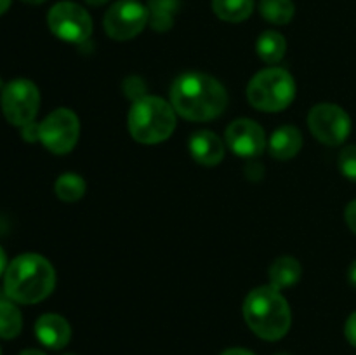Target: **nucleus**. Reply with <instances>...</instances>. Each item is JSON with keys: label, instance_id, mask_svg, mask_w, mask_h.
Masks as SVG:
<instances>
[{"label": "nucleus", "instance_id": "6", "mask_svg": "<svg viewBox=\"0 0 356 355\" xmlns=\"http://www.w3.org/2000/svg\"><path fill=\"white\" fill-rule=\"evenodd\" d=\"M80 134L79 117L68 108L49 113L38 127V141L56 155H65L75 148Z\"/></svg>", "mask_w": 356, "mask_h": 355}, {"label": "nucleus", "instance_id": "28", "mask_svg": "<svg viewBox=\"0 0 356 355\" xmlns=\"http://www.w3.org/2000/svg\"><path fill=\"white\" fill-rule=\"evenodd\" d=\"M348 278H350V284L356 287V260L351 263L350 270H348Z\"/></svg>", "mask_w": 356, "mask_h": 355}, {"label": "nucleus", "instance_id": "35", "mask_svg": "<svg viewBox=\"0 0 356 355\" xmlns=\"http://www.w3.org/2000/svg\"><path fill=\"white\" fill-rule=\"evenodd\" d=\"M0 87H2V79H0Z\"/></svg>", "mask_w": 356, "mask_h": 355}, {"label": "nucleus", "instance_id": "5", "mask_svg": "<svg viewBox=\"0 0 356 355\" xmlns=\"http://www.w3.org/2000/svg\"><path fill=\"white\" fill-rule=\"evenodd\" d=\"M296 82L284 68H266L254 75L247 87V100L256 110L282 111L294 101Z\"/></svg>", "mask_w": 356, "mask_h": 355}, {"label": "nucleus", "instance_id": "34", "mask_svg": "<svg viewBox=\"0 0 356 355\" xmlns=\"http://www.w3.org/2000/svg\"><path fill=\"white\" fill-rule=\"evenodd\" d=\"M277 355H291V354H285V352H284V354H277Z\"/></svg>", "mask_w": 356, "mask_h": 355}, {"label": "nucleus", "instance_id": "20", "mask_svg": "<svg viewBox=\"0 0 356 355\" xmlns=\"http://www.w3.org/2000/svg\"><path fill=\"white\" fill-rule=\"evenodd\" d=\"M86 181L75 173H65L56 180L54 191L61 200L76 202L86 195Z\"/></svg>", "mask_w": 356, "mask_h": 355}, {"label": "nucleus", "instance_id": "25", "mask_svg": "<svg viewBox=\"0 0 356 355\" xmlns=\"http://www.w3.org/2000/svg\"><path fill=\"white\" fill-rule=\"evenodd\" d=\"M344 218H346V223L348 226H350L351 232L356 235V200L348 204L346 211H344Z\"/></svg>", "mask_w": 356, "mask_h": 355}, {"label": "nucleus", "instance_id": "10", "mask_svg": "<svg viewBox=\"0 0 356 355\" xmlns=\"http://www.w3.org/2000/svg\"><path fill=\"white\" fill-rule=\"evenodd\" d=\"M308 125L318 141L329 146L343 145L351 132V118L341 106L320 103L309 110Z\"/></svg>", "mask_w": 356, "mask_h": 355}, {"label": "nucleus", "instance_id": "8", "mask_svg": "<svg viewBox=\"0 0 356 355\" xmlns=\"http://www.w3.org/2000/svg\"><path fill=\"white\" fill-rule=\"evenodd\" d=\"M47 24L56 37L70 44H82L92 33V19L89 13L75 2H58L52 6Z\"/></svg>", "mask_w": 356, "mask_h": 355}, {"label": "nucleus", "instance_id": "30", "mask_svg": "<svg viewBox=\"0 0 356 355\" xmlns=\"http://www.w3.org/2000/svg\"><path fill=\"white\" fill-rule=\"evenodd\" d=\"M10 6V0H0V14L6 13Z\"/></svg>", "mask_w": 356, "mask_h": 355}, {"label": "nucleus", "instance_id": "11", "mask_svg": "<svg viewBox=\"0 0 356 355\" xmlns=\"http://www.w3.org/2000/svg\"><path fill=\"white\" fill-rule=\"evenodd\" d=\"M225 136L229 150L240 157H257L266 146L264 129L250 118H238L232 122Z\"/></svg>", "mask_w": 356, "mask_h": 355}, {"label": "nucleus", "instance_id": "9", "mask_svg": "<svg viewBox=\"0 0 356 355\" xmlns=\"http://www.w3.org/2000/svg\"><path fill=\"white\" fill-rule=\"evenodd\" d=\"M149 21V10L138 0H118L104 14V31L113 40H131Z\"/></svg>", "mask_w": 356, "mask_h": 355}, {"label": "nucleus", "instance_id": "19", "mask_svg": "<svg viewBox=\"0 0 356 355\" xmlns=\"http://www.w3.org/2000/svg\"><path fill=\"white\" fill-rule=\"evenodd\" d=\"M23 319L13 299H0V338L13 340L21 333Z\"/></svg>", "mask_w": 356, "mask_h": 355}, {"label": "nucleus", "instance_id": "15", "mask_svg": "<svg viewBox=\"0 0 356 355\" xmlns=\"http://www.w3.org/2000/svg\"><path fill=\"white\" fill-rule=\"evenodd\" d=\"M301 278V265L296 258L282 256L270 267V285L282 291Z\"/></svg>", "mask_w": 356, "mask_h": 355}, {"label": "nucleus", "instance_id": "31", "mask_svg": "<svg viewBox=\"0 0 356 355\" xmlns=\"http://www.w3.org/2000/svg\"><path fill=\"white\" fill-rule=\"evenodd\" d=\"M19 355H45V354L40 350H24V352H21Z\"/></svg>", "mask_w": 356, "mask_h": 355}, {"label": "nucleus", "instance_id": "29", "mask_svg": "<svg viewBox=\"0 0 356 355\" xmlns=\"http://www.w3.org/2000/svg\"><path fill=\"white\" fill-rule=\"evenodd\" d=\"M6 268H7V256H6V253H3L2 247H0V275L6 271Z\"/></svg>", "mask_w": 356, "mask_h": 355}, {"label": "nucleus", "instance_id": "13", "mask_svg": "<svg viewBox=\"0 0 356 355\" xmlns=\"http://www.w3.org/2000/svg\"><path fill=\"white\" fill-rule=\"evenodd\" d=\"M188 146H190L191 157L200 166H218L225 159V143L212 131H198L191 134Z\"/></svg>", "mask_w": 356, "mask_h": 355}, {"label": "nucleus", "instance_id": "17", "mask_svg": "<svg viewBox=\"0 0 356 355\" xmlns=\"http://www.w3.org/2000/svg\"><path fill=\"white\" fill-rule=\"evenodd\" d=\"M216 16L228 23L245 21L254 10V0H212Z\"/></svg>", "mask_w": 356, "mask_h": 355}, {"label": "nucleus", "instance_id": "18", "mask_svg": "<svg viewBox=\"0 0 356 355\" xmlns=\"http://www.w3.org/2000/svg\"><path fill=\"white\" fill-rule=\"evenodd\" d=\"M179 0H149V23L156 31L170 30Z\"/></svg>", "mask_w": 356, "mask_h": 355}, {"label": "nucleus", "instance_id": "12", "mask_svg": "<svg viewBox=\"0 0 356 355\" xmlns=\"http://www.w3.org/2000/svg\"><path fill=\"white\" fill-rule=\"evenodd\" d=\"M35 334L44 347L61 350L72 338V327L65 317L58 313H45L35 324Z\"/></svg>", "mask_w": 356, "mask_h": 355}, {"label": "nucleus", "instance_id": "36", "mask_svg": "<svg viewBox=\"0 0 356 355\" xmlns=\"http://www.w3.org/2000/svg\"><path fill=\"white\" fill-rule=\"evenodd\" d=\"M0 355H2V352H0Z\"/></svg>", "mask_w": 356, "mask_h": 355}, {"label": "nucleus", "instance_id": "14", "mask_svg": "<svg viewBox=\"0 0 356 355\" xmlns=\"http://www.w3.org/2000/svg\"><path fill=\"white\" fill-rule=\"evenodd\" d=\"M302 148V134L294 125H282L271 134L270 153L278 160H289Z\"/></svg>", "mask_w": 356, "mask_h": 355}, {"label": "nucleus", "instance_id": "2", "mask_svg": "<svg viewBox=\"0 0 356 355\" xmlns=\"http://www.w3.org/2000/svg\"><path fill=\"white\" fill-rule=\"evenodd\" d=\"M56 285L54 267L40 254H21L14 258L3 274L7 298L21 305H35L52 292Z\"/></svg>", "mask_w": 356, "mask_h": 355}, {"label": "nucleus", "instance_id": "23", "mask_svg": "<svg viewBox=\"0 0 356 355\" xmlns=\"http://www.w3.org/2000/svg\"><path fill=\"white\" fill-rule=\"evenodd\" d=\"M124 90L127 93V96L132 97L134 101L145 96V86H143L141 79H127V80H125Z\"/></svg>", "mask_w": 356, "mask_h": 355}, {"label": "nucleus", "instance_id": "7", "mask_svg": "<svg viewBox=\"0 0 356 355\" xmlns=\"http://www.w3.org/2000/svg\"><path fill=\"white\" fill-rule=\"evenodd\" d=\"M0 104L7 120L16 127H23L37 117L40 93L31 80L16 79L2 89Z\"/></svg>", "mask_w": 356, "mask_h": 355}, {"label": "nucleus", "instance_id": "32", "mask_svg": "<svg viewBox=\"0 0 356 355\" xmlns=\"http://www.w3.org/2000/svg\"><path fill=\"white\" fill-rule=\"evenodd\" d=\"M89 6H103V3H106L108 0H86Z\"/></svg>", "mask_w": 356, "mask_h": 355}, {"label": "nucleus", "instance_id": "3", "mask_svg": "<svg viewBox=\"0 0 356 355\" xmlns=\"http://www.w3.org/2000/svg\"><path fill=\"white\" fill-rule=\"evenodd\" d=\"M243 319L254 334L268 341H277L289 333L292 324L291 306L273 285L256 287L243 301Z\"/></svg>", "mask_w": 356, "mask_h": 355}, {"label": "nucleus", "instance_id": "33", "mask_svg": "<svg viewBox=\"0 0 356 355\" xmlns=\"http://www.w3.org/2000/svg\"><path fill=\"white\" fill-rule=\"evenodd\" d=\"M23 2H26V3H31V6H38V3H44L45 0H23Z\"/></svg>", "mask_w": 356, "mask_h": 355}, {"label": "nucleus", "instance_id": "21", "mask_svg": "<svg viewBox=\"0 0 356 355\" xmlns=\"http://www.w3.org/2000/svg\"><path fill=\"white\" fill-rule=\"evenodd\" d=\"M261 16L273 24H287L294 17V2L292 0H261Z\"/></svg>", "mask_w": 356, "mask_h": 355}, {"label": "nucleus", "instance_id": "22", "mask_svg": "<svg viewBox=\"0 0 356 355\" xmlns=\"http://www.w3.org/2000/svg\"><path fill=\"white\" fill-rule=\"evenodd\" d=\"M339 169L348 180L356 181V146L350 145L339 153Z\"/></svg>", "mask_w": 356, "mask_h": 355}, {"label": "nucleus", "instance_id": "1", "mask_svg": "<svg viewBox=\"0 0 356 355\" xmlns=\"http://www.w3.org/2000/svg\"><path fill=\"white\" fill-rule=\"evenodd\" d=\"M170 104L176 113L186 120H212L225 111L228 104V93L214 77L190 72L177 77L172 84Z\"/></svg>", "mask_w": 356, "mask_h": 355}, {"label": "nucleus", "instance_id": "27", "mask_svg": "<svg viewBox=\"0 0 356 355\" xmlns=\"http://www.w3.org/2000/svg\"><path fill=\"white\" fill-rule=\"evenodd\" d=\"M221 355H256L250 350H245V348H228V350L222 352Z\"/></svg>", "mask_w": 356, "mask_h": 355}, {"label": "nucleus", "instance_id": "24", "mask_svg": "<svg viewBox=\"0 0 356 355\" xmlns=\"http://www.w3.org/2000/svg\"><path fill=\"white\" fill-rule=\"evenodd\" d=\"M344 334H346V340L350 341L353 347H356V312L348 317L346 326H344Z\"/></svg>", "mask_w": 356, "mask_h": 355}, {"label": "nucleus", "instance_id": "4", "mask_svg": "<svg viewBox=\"0 0 356 355\" xmlns=\"http://www.w3.org/2000/svg\"><path fill=\"white\" fill-rule=\"evenodd\" d=\"M129 132L143 145H156L170 138L176 129V110L156 96H143L129 111Z\"/></svg>", "mask_w": 356, "mask_h": 355}, {"label": "nucleus", "instance_id": "37", "mask_svg": "<svg viewBox=\"0 0 356 355\" xmlns=\"http://www.w3.org/2000/svg\"><path fill=\"white\" fill-rule=\"evenodd\" d=\"M68 355H73V354H68Z\"/></svg>", "mask_w": 356, "mask_h": 355}, {"label": "nucleus", "instance_id": "16", "mask_svg": "<svg viewBox=\"0 0 356 355\" xmlns=\"http://www.w3.org/2000/svg\"><path fill=\"white\" fill-rule=\"evenodd\" d=\"M257 56L263 59L268 65H277L278 61H282V58L285 56L287 51V42H285L284 35L278 33V31L268 30L264 33L259 35L256 44Z\"/></svg>", "mask_w": 356, "mask_h": 355}, {"label": "nucleus", "instance_id": "26", "mask_svg": "<svg viewBox=\"0 0 356 355\" xmlns=\"http://www.w3.org/2000/svg\"><path fill=\"white\" fill-rule=\"evenodd\" d=\"M38 127H40V124H35V122L23 125V127H21L23 138L26 139V141H38Z\"/></svg>", "mask_w": 356, "mask_h": 355}]
</instances>
